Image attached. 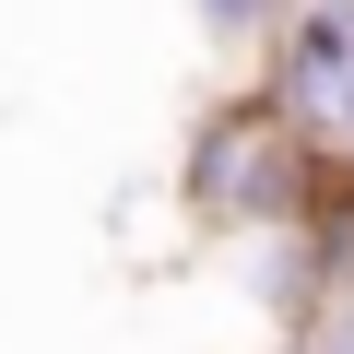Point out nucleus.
Returning <instances> with one entry per match:
<instances>
[{
    "instance_id": "nucleus-1",
    "label": "nucleus",
    "mask_w": 354,
    "mask_h": 354,
    "mask_svg": "<svg viewBox=\"0 0 354 354\" xmlns=\"http://www.w3.org/2000/svg\"><path fill=\"white\" fill-rule=\"evenodd\" d=\"M283 71H295V106H307L319 130H354V0H307Z\"/></svg>"
}]
</instances>
